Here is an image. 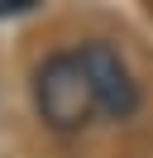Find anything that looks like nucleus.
<instances>
[{
  "instance_id": "7ed1b4c3",
  "label": "nucleus",
  "mask_w": 153,
  "mask_h": 158,
  "mask_svg": "<svg viewBox=\"0 0 153 158\" xmlns=\"http://www.w3.org/2000/svg\"><path fill=\"white\" fill-rule=\"evenodd\" d=\"M38 0H0V15H29Z\"/></svg>"
},
{
  "instance_id": "f03ea898",
  "label": "nucleus",
  "mask_w": 153,
  "mask_h": 158,
  "mask_svg": "<svg viewBox=\"0 0 153 158\" xmlns=\"http://www.w3.org/2000/svg\"><path fill=\"white\" fill-rule=\"evenodd\" d=\"M76 58H81L86 77H91V86H96V101H101V110L110 120H129L134 110H139V81H134L129 62H124L110 43H101V39L81 43Z\"/></svg>"
},
{
  "instance_id": "f257e3e1",
  "label": "nucleus",
  "mask_w": 153,
  "mask_h": 158,
  "mask_svg": "<svg viewBox=\"0 0 153 158\" xmlns=\"http://www.w3.org/2000/svg\"><path fill=\"white\" fill-rule=\"evenodd\" d=\"M34 106L43 115V125L57 129V134H76V129L91 125L101 101H96V86L76 53H53L34 72Z\"/></svg>"
}]
</instances>
